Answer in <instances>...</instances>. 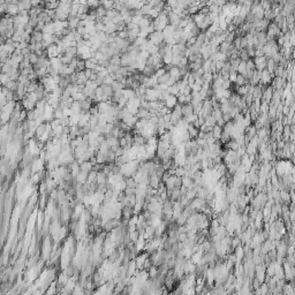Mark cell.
Instances as JSON below:
<instances>
[{"label": "cell", "mask_w": 295, "mask_h": 295, "mask_svg": "<svg viewBox=\"0 0 295 295\" xmlns=\"http://www.w3.org/2000/svg\"><path fill=\"white\" fill-rule=\"evenodd\" d=\"M187 132H188L189 136H190V140H192V139H196V137H197L199 129H198V128H196V127H194V126H192V124H188V127H187Z\"/></svg>", "instance_id": "obj_5"}, {"label": "cell", "mask_w": 295, "mask_h": 295, "mask_svg": "<svg viewBox=\"0 0 295 295\" xmlns=\"http://www.w3.org/2000/svg\"><path fill=\"white\" fill-rule=\"evenodd\" d=\"M165 1H166V5L170 6L171 8H174L177 4V0H165Z\"/></svg>", "instance_id": "obj_22"}, {"label": "cell", "mask_w": 295, "mask_h": 295, "mask_svg": "<svg viewBox=\"0 0 295 295\" xmlns=\"http://www.w3.org/2000/svg\"><path fill=\"white\" fill-rule=\"evenodd\" d=\"M224 64H225V61H221V60H216L214 61V65H216V68H217V73L222 68Z\"/></svg>", "instance_id": "obj_20"}, {"label": "cell", "mask_w": 295, "mask_h": 295, "mask_svg": "<svg viewBox=\"0 0 295 295\" xmlns=\"http://www.w3.org/2000/svg\"><path fill=\"white\" fill-rule=\"evenodd\" d=\"M201 32H202V31H201V29H199L197 25H196V27H194V28L190 30V35H192V36H194V37L198 36Z\"/></svg>", "instance_id": "obj_19"}, {"label": "cell", "mask_w": 295, "mask_h": 295, "mask_svg": "<svg viewBox=\"0 0 295 295\" xmlns=\"http://www.w3.org/2000/svg\"><path fill=\"white\" fill-rule=\"evenodd\" d=\"M221 133H222V128H221L220 126L214 125L213 127H212V135H213V137L216 140H219V139H220Z\"/></svg>", "instance_id": "obj_9"}, {"label": "cell", "mask_w": 295, "mask_h": 295, "mask_svg": "<svg viewBox=\"0 0 295 295\" xmlns=\"http://www.w3.org/2000/svg\"><path fill=\"white\" fill-rule=\"evenodd\" d=\"M165 6H166V1H165V0H160V1H159V2H158V4L156 5L155 7H153V9H155V10H157L158 13H162V10L164 9V7H165Z\"/></svg>", "instance_id": "obj_15"}, {"label": "cell", "mask_w": 295, "mask_h": 295, "mask_svg": "<svg viewBox=\"0 0 295 295\" xmlns=\"http://www.w3.org/2000/svg\"><path fill=\"white\" fill-rule=\"evenodd\" d=\"M199 1H201V2H205V4H207L209 0H199Z\"/></svg>", "instance_id": "obj_24"}, {"label": "cell", "mask_w": 295, "mask_h": 295, "mask_svg": "<svg viewBox=\"0 0 295 295\" xmlns=\"http://www.w3.org/2000/svg\"><path fill=\"white\" fill-rule=\"evenodd\" d=\"M187 239H188L187 233H179V234H177V241H179V242H182V243H183Z\"/></svg>", "instance_id": "obj_18"}, {"label": "cell", "mask_w": 295, "mask_h": 295, "mask_svg": "<svg viewBox=\"0 0 295 295\" xmlns=\"http://www.w3.org/2000/svg\"><path fill=\"white\" fill-rule=\"evenodd\" d=\"M177 104V96H172V95H170V96L165 99V106L168 107V109H171V110H172Z\"/></svg>", "instance_id": "obj_4"}, {"label": "cell", "mask_w": 295, "mask_h": 295, "mask_svg": "<svg viewBox=\"0 0 295 295\" xmlns=\"http://www.w3.org/2000/svg\"><path fill=\"white\" fill-rule=\"evenodd\" d=\"M159 1H160V0H149V2H148V5H149V6H151V7L153 8V7H155V6H156V5H157V4L159 2Z\"/></svg>", "instance_id": "obj_23"}, {"label": "cell", "mask_w": 295, "mask_h": 295, "mask_svg": "<svg viewBox=\"0 0 295 295\" xmlns=\"http://www.w3.org/2000/svg\"><path fill=\"white\" fill-rule=\"evenodd\" d=\"M246 51L248 53L249 58H254V55H255V47L254 46H247L246 47Z\"/></svg>", "instance_id": "obj_17"}, {"label": "cell", "mask_w": 295, "mask_h": 295, "mask_svg": "<svg viewBox=\"0 0 295 295\" xmlns=\"http://www.w3.org/2000/svg\"><path fill=\"white\" fill-rule=\"evenodd\" d=\"M152 9L151 6H149V5H142V7L139 9L140 10V14L141 15H147L150 13V10Z\"/></svg>", "instance_id": "obj_14"}, {"label": "cell", "mask_w": 295, "mask_h": 295, "mask_svg": "<svg viewBox=\"0 0 295 295\" xmlns=\"http://www.w3.org/2000/svg\"><path fill=\"white\" fill-rule=\"evenodd\" d=\"M166 90H167V92H168L170 95H172V96H177V95H179V89H177V87L175 85V83H174L173 85H168Z\"/></svg>", "instance_id": "obj_12"}, {"label": "cell", "mask_w": 295, "mask_h": 295, "mask_svg": "<svg viewBox=\"0 0 295 295\" xmlns=\"http://www.w3.org/2000/svg\"><path fill=\"white\" fill-rule=\"evenodd\" d=\"M277 67H278V64H277V62H274L273 59L270 58V59L266 60V67L265 68L267 69V72H269V73L273 74L274 73V70L277 69Z\"/></svg>", "instance_id": "obj_6"}, {"label": "cell", "mask_w": 295, "mask_h": 295, "mask_svg": "<svg viewBox=\"0 0 295 295\" xmlns=\"http://www.w3.org/2000/svg\"><path fill=\"white\" fill-rule=\"evenodd\" d=\"M181 111H182L183 118H186V117H188V115H190V114L194 113V106L190 103L183 104V105H181Z\"/></svg>", "instance_id": "obj_3"}, {"label": "cell", "mask_w": 295, "mask_h": 295, "mask_svg": "<svg viewBox=\"0 0 295 295\" xmlns=\"http://www.w3.org/2000/svg\"><path fill=\"white\" fill-rule=\"evenodd\" d=\"M269 107H270V104L269 103H266V102H261V104H259V114H261V113H267Z\"/></svg>", "instance_id": "obj_13"}, {"label": "cell", "mask_w": 295, "mask_h": 295, "mask_svg": "<svg viewBox=\"0 0 295 295\" xmlns=\"http://www.w3.org/2000/svg\"><path fill=\"white\" fill-rule=\"evenodd\" d=\"M232 23H233L235 27H241V25L244 23V17L243 16H241L240 14L234 15L233 19H232Z\"/></svg>", "instance_id": "obj_8"}, {"label": "cell", "mask_w": 295, "mask_h": 295, "mask_svg": "<svg viewBox=\"0 0 295 295\" xmlns=\"http://www.w3.org/2000/svg\"><path fill=\"white\" fill-rule=\"evenodd\" d=\"M167 20H168V24L172 25L173 28H177L179 27V22H180V17L179 15L171 12L170 14L167 15Z\"/></svg>", "instance_id": "obj_2"}, {"label": "cell", "mask_w": 295, "mask_h": 295, "mask_svg": "<svg viewBox=\"0 0 295 295\" xmlns=\"http://www.w3.org/2000/svg\"><path fill=\"white\" fill-rule=\"evenodd\" d=\"M198 13L199 14H203V15H207L209 13H210V10H209V6H204V7L199 8Z\"/></svg>", "instance_id": "obj_21"}, {"label": "cell", "mask_w": 295, "mask_h": 295, "mask_svg": "<svg viewBox=\"0 0 295 295\" xmlns=\"http://www.w3.org/2000/svg\"><path fill=\"white\" fill-rule=\"evenodd\" d=\"M239 58H240L241 61H248L249 59H251V58H249V55H248V53L246 51V49L239 50Z\"/></svg>", "instance_id": "obj_11"}, {"label": "cell", "mask_w": 295, "mask_h": 295, "mask_svg": "<svg viewBox=\"0 0 295 295\" xmlns=\"http://www.w3.org/2000/svg\"><path fill=\"white\" fill-rule=\"evenodd\" d=\"M148 39H150L155 45H159L162 42H164V34L162 31H153L152 34H150L148 36Z\"/></svg>", "instance_id": "obj_1"}, {"label": "cell", "mask_w": 295, "mask_h": 295, "mask_svg": "<svg viewBox=\"0 0 295 295\" xmlns=\"http://www.w3.org/2000/svg\"><path fill=\"white\" fill-rule=\"evenodd\" d=\"M246 72V61H240L237 69H236V73L237 74H242Z\"/></svg>", "instance_id": "obj_16"}, {"label": "cell", "mask_w": 295, "mask_h": 295, "mask_svg": "<svg viewBox=\"0 0 295 295\" xmlns=\"http://www.w3.org/2000/svg\"><path fill=\"white\" fill-rule=\"evenodd\" d=\"M229 45L231 44H228V43H227V42H225V40H224V42H221L220 44L218 45V51L220 52V53H225V54H226V53L228 52V50H229Z\"/></svg>", "instance_id": "obj_10"}, {"label": "cell", "mask_w": 295, "mask_h": 295, "mask_svg": "<svg viewBox=\"0 0 295 295\" xmlns=\"http://www.w3.org/2000/svg\"><path fill=\"white\" fill-rule=\"evenodd\" d=\"M249 82L247 79H244L243 76L241 75V74H236V79H235V82H234V84L237 85V87H241V85H246V84H248Z\"/></svg>", "instance_id": "obj_7"}]
</instances>
